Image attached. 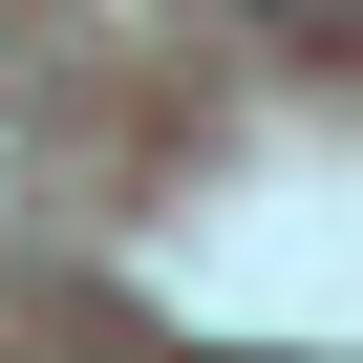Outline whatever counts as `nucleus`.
Listing matches in <instances>:
<instances>
[{"label":"nucleus","instance_id":"f257e3e1","mask_svg":"<svg viewBox=\"0 0 363 363\" xmlns=\"http://www.w3.org/2000/svg\"><path fill=\"white\" fill-rule=\"evenodd\" d=\"M235 22H278V43H320V22H342V0H235Z\"/></svg>","mask_w":363,"mask_h":363}]
</instances>
